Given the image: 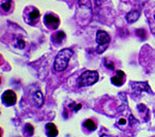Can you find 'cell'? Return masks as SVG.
Instances as JSON below:
<instances>
[{
	"mask_svg": "<svg viewBox=\"0 0 155 137\" xmlns=\"http://www.w3.org/2000/svg\"><path fill=\"white\" fill-rule=\"evenodd\" d=\"M12 4H14L12 0H3L1 2V9L4 12H9L12 7Z\"/></svg>",
	"mask_w": 155,
	"mask_h": 137,
	"instance_id": "cell-13",
	"label": "cell"
},
{
	"mask_svg": "<svg viewBox=\"0 0 155 137\" xmlns=\"http://www.w3.org/2000/svg\"><path fill=\"white\" fill-rule=\"evenodd\" d=\"M74 52L71 49H63L59 52L58 55L55 58L54 62V69L58 72L64 71L68 66V62L71 59Z\"/></svg>",
	"mask_w": 155,
	"mask_h": 137,
	"instance_id": "cell-1",
	"label": "cell"
},
{
	"mask_svg": "<svg viewBox=\"0 0 155 137\" xmlns=\"http://www.w3.org/2000/svg\"><path fill=\"white\" fill-rule=\"evenodd\" d=\"M97 81H98V73H97V71L86 70L79 76L78 84H79V87H88L94 84Z\"/></svg>",
	"mask_w": 155,
	"mask_h": 137,
	"instance_id": "cell-2",
	"label": "cell"
},
{
	"mask_svg": "<svg viewBox=\"0 0 155 137\" xmlns=\"http://www.w3.org/2000/svg\"><path fill=\"white\" fill-rule=\"evenodd\" d=\"M140 17V12L137 11H131L130 12H128V14H126V20L128 23H134V22H136L137 19H139Z\"/></svg>",
	"mask_w": 155,
	"mask_h": 137,
	"instance_id": "cell-12",
	"label": "cell"
},
{
	"mask_svg": "<svg viewBox=\"0 0 155 137\" xmlns=\"http://www.w3.org/2000/svg\"><path fill=\"white\" fill-rule=\"evenodd\" d=\"M104 65H106V67L107 69H111V70H114V63L112 61H110L107 58H104Z\"/></svg>",
	"mask_w": 155,
	"mask_h": 137,
	"instance_id": "cell-16",
	"label": "cell"
},
{
	"mask_svg": "<svg viewBox=\"0 0 155 137\" xmlns=\"http://www.w3.org/2000/svg\"><path fill=\"white\" fill-rule=\"evenodd\" d=\"M24 133L26 134V135H28V136L33 135V133H34L33 126H32L31 124H26L25 127H24Z\"/></svg>",
	"mask_w": 155,
	"mask_h": 137,
	"instance_id": "cell-15",
	"label": "cell"
},
{
	"mask_svg": "<svg viewBox=\"0 0 155 137\" xmlns=\"http://www.w3.org/2000/svg\"><path fill=\"white\" fill-rule=\"evenodd\" d=\"M125 78H126V75L122 70H116V74L111 78V81L112 84H115L117 87H120L122 86L124 83H125Z\"/></svg>",
	"mask_w": 155,
	"mask_h": 137,
	"instance_id": "cell-6",
	"label": "cell"
},
{
	"mask_svg": "<svg viewBox=\"0 0 155 137\" xmlns=\"http://www.w3.org/2000/svg\"><path fill=\"white\" fill-rule=\"evenodd\" d=\"M39 17H41V14H39L38 9L31 7V11L28 12V18H26V21L30 25H35L36 22L38 21Z\"/></svg>",
	"mask_w": 155,
	"mask_h": 137,
	"instance_id": "cell-7",
	"label": "cell"
},
{
	"mask_svg": "<svg viewBox=\"0 0 155 137\" xmlns=\"http://www.w3.org/2000/svg\"><path fill=\"white\" fill-rule=\"evenodd\" d=\"M150 21H151L150 22V25H151L152 23L155 24V11L152 12V20H150Z\"/></svg>",
	"mask_w": 155,
	"mask_h": 137,
	"instance_id": "cell-20",
	"label": "cell"
},
{
	"mask_svg": "<svg viewBox=\"0 0 155 137\" xmlns=\"http://www.w3.org/2000/svg\"><path fill=\"white\" fill-rule=\"evenodd\" d=\"M83 126L85 127L86 129H88L89 131H94L96 129V124L94 123L92 119H86V121L83 123Z\"/></svg>",
	"mask_w": 155,
	"mask_h": 137,
	"instance_id": "cell-14",
	"label": "cell"
},
{
	"mask_svg": "<svg viewBox=\"0 0 155 137\" xmlns=\"http://www.w3.org/2000/svg\"><path fill=\"white\" fill-rule=\"evenodd\" d=\"M71 108H72V110L76 113V111H78L79 109H81L82 107V104H80V103H74V104H71V106H69Z\"/></svg>",
	"mask_w": 155,
	"mask_h": 137,
	"instance_id": "cell-18",
	"label": "cell"
},
{
	"mask_svg": "<svg viewBox=\"0 0 155 137\" xmlns=\"http://www.w3.org/2000/svg\"><path fill=\"white\" fill-rule=\"evenodd\" d=\"M137 35H140V36H141V38L142 39H145V38H146V33H145V31H144V30L143 29H139V30H137Z\"/></svg>",
	"mask_w": 155,
	"mask_h": 137,
	"instance_id": "cell-19",
	"label": "cell"
},
{
	"mask_svg": "<svg viewBox=\"0 0 155 137\" xmlns=\"http://www.w3.org/2000/svg\"><path fill=\"white\" fill-rule=\"evenodd\" d=\"M46 132L47 135L50 137H55L58 135V130H57V127L53 123H48L46 125Z\"/></svg>",
	"mask_w": 155,
	"mask_h": 137,
	"instance_id": "cell-10",
	"label": "cell"
},
{
	"mask_svg": "<svg viewBox=\"0 0 155 137\" xmlns=\"http://www.w3.org/2000/svg\"><path fill=\"white\" fill-rule=\"evenodd\" d=\"M104 0H95V3L97 4V5H101V4H102V2H104Z\"/></svg>",
	"mask_w": 155,
	"mask_h": 137,
	"instance_id": "cell-21",
	"label": "cell"
},
{
	"mask_svg": "<svg viewBox=\"0 0 155 137\" xmlns=\"http://www.w3.org/2000/svg\"><path fill=\"white\" fill-rule=\"evenodd\" d=\"M2 102L3 104H5L6 106H12L15 105V103L17 102V96H16V93L12 90H7V91L3 92L2 94Z\"/></svg>",
	"mask_w": 155,
	"mask_h": 137,
	"instance_id": "cell-5",
	"label": "cell"
},
{
	"mask_svg": "<svg viewBox=\"0 0 155 137\" xmlns=\"http://www.w3.org/2000/svg\"><path fill=\"white\" fill-rule=\"evenodd\" d=\"M33 100H34V103H35V105L37 106V107H41L42 104H44L45 98H44V95H42V93L41 91L36 92V93L34 94Z\"/></svg>",
	"mask_w": 155,
	"mask_h": 137,
	"instance_id": "cell-11",
	"label": "cell"
},
{
	"mask_svg": "<svg viewBox=\"0 0 155 137\" xmlns=\"http://www.w3.org/2000/svg\"><path fill=\"white\" fill-rule=\"evenodd\" d=\"M126 123V119H121L119 121V124H125Z\"/></svg>",
	"mask_w": 155,
	"mask_h": 137,
	"instance_id": "cell-22",
	"label": "cell"
},
{
	"mask_svg": "<svg viewBox=\"0 0 155 137\" xmlns=\"http://www.w3.org/2000/svg\"><path fill=\"white\" fill-rule=\"evenodd\" d=\"M65 38L66 35L63 31H57L52 35V42L54 44H56V46H59V44H61L62 42L65 40Z\"/></svg>",
	"mask_w": 155,
	"mask_h": 137,
	"instance_id": "cell-8",
	"label": "cell"
},
{
	"mask_svg": "<svg viewBox=\"0 0 155 137\" xmlns=\"http://www.w3.org/2000/svg\"><path fill=\"white\" fill-rule=\"evenodd\" d=\"M44 23L51 30H56L60 25V20L56 14H47L44 17Z\"/></svg>",
	"mask_w": 155,
	"mask_h": 137,
	"instance_id": "cell-4",
	"label": "cell"
},
{
	"mask_svg": "<svg viewBox=\"0 0 155 137\" xmlns=\"http://www.w3.org/2000/svg\"><path fill=\"white\" fill-rule=\"evenodd\" d=\"M131 87L134 91H147L149 93H152L147 81H145V83H131Z\"/></svg>",
	"mask_w": 155,
	"mask_h": 137,
	"instance_id": "cell-9",
	"label": "cell"
},
{
	"mask_svg": "<svg viewBox=\"0 0 155 137\" xmlns=\"http://www.w3.org/2000/svg\"><path fill=\"white\" fill-rule=\"evenodd\" d=\"M96 42L98 44V48H97V53L101 54L107 49L110 42H111V37L109 34L107 33L104 30H98L96 33Z\"/></svg>",
	"mask_w": 155,
	"mask_h": 137,
	"instance_id": "cell-3",
	"label": "cell"
},
{
	"mask_svg": "<svg viewBox=\"0 0 155 137\" xmlns=\"http://www.w3.org/2000/svg\"><path fill=\"white\" fill-rule=\"evenodd\" d=\"M15 46L17 48H20V49H24L25 46V42L22 38H17V43H15Z\"/></svg>",
	"mask_w": 155,
	"mask_h": 137,
	"instance_id": "cell-17",
	"label": "cell"
}]
</instances>
